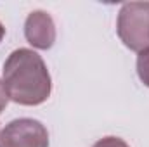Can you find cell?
<instances>
[{"mask_svg":"<svg viewBox=\"0 0 149 147\" xmlns=\"http://www.w3.org/2000/svg\"><path fill=\"white\" fill-rule=\"evenodd\" d=\"M3 88L19 106H40L52 92V80L45 61L31 49H16L3 62Z\"/></svg>","mask_w":149,"mask_h":147,"instance_id":"1","label":"cell"},{"mask_svg":"<svg viewBox=\"0 0 149 147\" xmlns=\"http://www.w3.org/2000/svg\"><path fill=\"white\" fill-rule=\"evenodd\" d=\"M116 33L123 45L134 52L149 50V2H127L116 21Z\"/></svg>","mask_w":149,"mask_h":147,"instance_id":"2","label":"cell"},{"mask_svg":"<svg viewBox=\"0 0 149 147\" xmlns=\"http://www.w3.org/2000/svg\"><path fill=\"white\" fill-rule=\"evenodd\" d=\"M0 147H49V132L33 118L12 119L0 130Z\"/></svg>","mask_w":149,"mask_h":147,"instance_id":"3","label":"cell"},{"mask_svg":"<svg viewBox=\"0 0 149 147\" xmlns=\"http://www.w3.org/2000/svg\"><path fill=\"white\" fill-rule=\"evenodd\" d=\"M24 37L30 45L38 50H49L56 43V24L49 12L45 10H33L28 14L24 21Z\"/></svg>","mask_w":149,"mask_h":147,"instance_id":"4","label":"cell"},{"mask_svg":"<svg viewBox=\"0 0 149 147\" xmlns=\"http://www.w3.org/2000/svg\"><path fill=\"white\" fill-rule=\"evenodd\" d=\"M137 74L139 80L149 87V50H144L137 55Z\"/></svg>","mask_w":149,"mask_h":147,"instance_id":"5","label":"cell"},{"mask_svg":"<svg viewBox=\"0 0 149 147\" xmlns=\"http://www.w3.org/2000/svg\"><path fill=\"white\" fill-rule=\"evenodd\" d=\"M92 147H130L123 139H120V137H113V135H109V137H104V139H99L95 144Z\"/></svg>","mask_w":149,"mask_h":147,"instance_id":"6","label":"cell"},{"mask_svg":"<svg viewBox=\"0 0 149 147\" xmlns=\"http://www.w3.org/2000/svg\"><path fill=\"white\" fill-rule=\"evenodd\" d=\"M7 102H9V97H7V92H5L3 83H2V80H0V114H2V111L5 109Z\"/></svg>","mask_w":149,"mask_h":147,"instance_id":"7","label":"cell"},{"mask_svg":"<svg viewBox=\"0 0 149 147\" xmlns=\"http://www.w3.org/2000/svg\"><path fill=\"white\" fill-rule=\"evenodd\" d=\"M3 37H5V26H3V24L0 23V42L3 40Z\"/></svg>","mask_w":149,"mask_h":147,"instance_id":"8","label":"cell"}]
</instances>
